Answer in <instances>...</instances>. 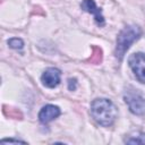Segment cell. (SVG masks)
Returning <instances> with one entry per match:
<instances>
[{
  "label": "cell",
  "mask_w": 145,
  "mask_h": 145,
  "mask_svg": "<svg viewBox=\"0 0 145 145\" xmlns=\"http://www.w3.org/2000/svg\"><path fill=\"white\" fill-rule=\"evenodd\" d=\"M60 116V109L57 105L53 104H46L44 105L41 111L39 112V120L42 123H48Z\"/></svg>",
  "instance_id": "52a82bcc"
},
{
  "label": "cell",
  "mask_w": 145,
  "mask_h": 145,
  "mask_svg": "<svg viewBox=\"0 0 145 145\" xmlns=\"http://www.w3.org/2000/svg\"><path fill=\"white\" fill-rule=\"evenodd\" d=\"M128 63L138 82L145 83V53L138 52L131 54L128 59Z\"/></svg>",
  "instance_id": "277c9868"
},
{
  "label": "cell",
  "mask_w": 145,
  "mask_h": 145,
  "mask_svg": "<svg viewBox=\"0 0 145 145\" xmlns=\"http://www.w3.org/2000/svg\"><path fill=\"white\" fill-rule=\"evenodd\" d=\"M76 85H77V80L75 78H69L68 79V88H69V91H74L76 88Z\"/></svg>",
  "instance_id": "7c38bea8"
},
{
  "label": "cell",
  "mask_w": 145,
  "mask_h": 145,
  "mask_svg": "<svg viewBox=\"0 0 145 145\" xmlns=\"http://www.w3.org/2000/svg\"><path fill=\"white\" fill-rule=\"evenodd\" d=\"M6 142H15V143H24L22 140H18V139H2L1 143H6Z\"/></svg>",
  "instance_id": "4fadbf2b"
},
{
  "label": "cell",
  "mask_w": 145,
  "mask_h": 145,
  "mask_svg": "<svg viewBox=\"0 0 145 145\" xmlns=\"http://www.w3.org/2000/svg\"><path fill=\"white\" fill-rule=\"evenodd\" d=\"M80 8L84 11L92 14L94 16L95 22L97 23L99 26H103L104 25V17L102 15V10H101V8L96 7L94 0H83L82 3H80Z\"/></svg>",
  "instance_id": "8992f818"
},
{
  "label": "cell",
  "mask_w": 145,
  "mask_h": 145,
  "mask_svg": "<svg viewBox=\"0 0 145 145\" xmlns=\"http://www.w3.org/2000/svg\"><path fill=\"white\" fill-rule=\"evenodd\" d=\"M140 35H142V29L137 25H129L126 26L122 31H120L117 37V45L114 51V54L118 60H122L127 50L135 41H137L140 37Z\"/></svg>",
  "instance_id": "7a4b0ae2"
},
{
  "label": "cell",
  "mask_w": 145,
  "mask_h": 145,
  "mask_svg": "<svg viewBox=\"0 0 145 145\" xmlns=\"http://www.w3.org/2000/svg\"><path fill=\"white\" fill-rule=\"evenodd\" d=\"M3 113L11 117V118H22V113L18 110H15L14 108H6L3 106Z\"/></svg>",
  "instance_id": "8fae6325"
},
{
  "label": "cell",
  "mask_w": 145,
  "mask_h": 145,
  "mask_svg": "<svg viewBox=\"0 0 145 145\" xmlns=\"http://www.w3.org/2000/svg\"><path fill=\"white\" fill-rule=\"evenodd\" d=\"M60 77H61V71L58 68L50 67L44 70V72L41 76V80L45 87L54 88L60 84Z\"/></svg>",
  "instance_id": "5b68a950"
},
{
  "label": "cell",
  "mask_w": 145,
  "mask_h": 145,
  "mask_svg": "<svg viewBox=\"0 0 145 145\" xmlns=\"http://www.w3.org/2000/svg\"><path fill=\"white\" fill-rule=\"evenodd\" d=\"M8 45L10 48H12V49H17L18 50V49H22L24 46V42H23V40H20L18 37H12V39L8 40Z\"/></svg>",
  "instance_id": "30bf717a"
},
{
  "label": "cell",
  "mask_w": 145,
  "mask_h": 145,
  "mask_svg": "<svg viewBox=\"0 0 145 145\" xmlns=\"http://www.w3.org/2000/svg\"><path fill=\"white\" fill-rule=\"evenodd\" d=\"M125 143L127 144H145V133L137 131L131 135H129L127 138H125Z\"/></svg>",
  "instance_id": "ba28073f"
},
{
  "label": "cell",
  "mask_w": 145,
  "mask_h": 145,
  "mask_svg": "<svg viewBox=\"0 0 145 145\" xmlns=\"http://www.w3.org/2000/svg\"><path fill=\"white\" fill-rule=\"evenodd\" d=\"M102 61V50L99 46L92 48V56L88 59V62L91 63H100Z\"/></svg>",
  "instance_id": "9c48e42d"
},
{
  "label": "cell",
  "mask_w": 145,
  "mask_h": 145,
  "mask_svg": "<svg viewBox=\"0 0 145 145\" xmlns=\"http://www.w3.org/2000/svg\"><path fill=\"white\" fill-rule=\"evenodd\" d=\"M91 116L101 126H111L117 117L118 110L116 105L108 99H95L91 103Z\"/></svg>",
  "instance_id": "6da1fadb"
},
{
  "label": "cell",
  "mask_w": 145,
  "mask_h": 145,
  "mask_svg": "<svg viewBox=\"0 0 145 145\" xmlns=\"http://www.w3.org/2000/svg\"><path fill=\"white\" fill-rule=\"evenodd\" d=\"M125 102L128 105L131 113L136 116H144L145 114V99L135 89L130 88L125 92L123 95Z\"/></svg>",
  "instance_id": "3957f363"
}]
</instances>
